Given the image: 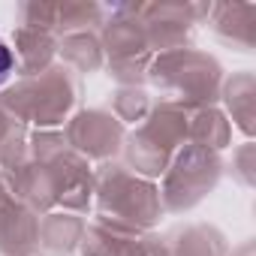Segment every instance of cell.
Instances as JSON below:
<instances>
[{
	"instance_id": "cell-1",
	"label": "cell",
	"mask_w": 256,
	"mask_h": 256,
	"mask_svg": "<svg viewBox=\"0 0 256 256\" xmlns=\"http://www.w3.org/2000/svg\"><path fill=\"white\" fill-rule=\"evenodd\" d=\"M10 72H12V52H10V46L4 40H0V84L10 78Z\"/></svg>"
}]
</instances>
